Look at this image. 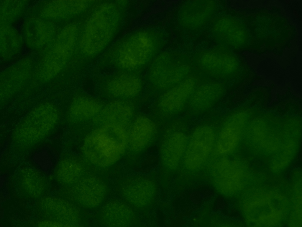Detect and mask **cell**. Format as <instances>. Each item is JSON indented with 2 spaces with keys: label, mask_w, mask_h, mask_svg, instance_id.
Instances as JSON below:
<instances>
[{
  "label": "cell",
  "mask_w": 302,
  "mask_h": 227,
  "mask_svg": "<svg viewBox=\"0 0 302 227\" xmlns=\"http://www.w3.org/2000/svg\"><path fill=\"white\" fill-rule=\"evenodd\" d=\"M16 182L20 193L29 199H40L49 189L47 178L39 170L31 167H24L18 171Z\"/></svg>",
  "instance_id": "obj_24"
},
{
  "label": "cell",
  "mask_w": 302,
  "mask_h": 227,
  "mask_svg": "<svg viewBox=\"0 0 302 227\" xmlns=\"http://www.w3.org/2000/svg\"><path fill=\"white\" fill-rule=\"evenodd\" d=\"M58 27L51 21L27 14L20 29L25 48L41 57L54 43L60 30Z\"/></svg>",
  "instance_id": "obj_7"
},
{
  "label": "cell",
  "mask_w": 302,
  "mask_h": 227,
  "mask_svg": "<svg viewBox=\"0 0 302 227\" xmlns=\"http://www.w3.org/2000/svg\"><path fill=\"white\" fill-rule=\"evenodd\" d=\"M127 1L119 7L113 3L100 6L89 18L80 43L82 52L88 55L101 51L109 42L120 23L122 10Z\"/></svg>",
  "instance_id": "obj_4"
},
{
  "label": "cell",
  "mask_w": 302,
  "mask_h": 227,
  "mask_svg": "<svg viewBox=\"0 0 302 227\" xmlns=\"http://www.w3.org/2000/svg\"><path fill=\"white\" fill-rule=\"evenodd\" d=\"M217 9V4L214 0L188 1L180 10L179 23L185 30L192 31L198 30L208 23Z\"/></svg>",
  "instance_id": "obj_16"
},
{
  "label": "cell",
  "mask_w": 302,
  "mask_h": 227,
  "mask_svg": "<svg viewBox=\"0 0 302 227\" xmlns=\"http://www.w3.org/2000/svg\"><path fill=\"white\" fill-rule=\"evenodd\" d=\"M0 55L3 61H9L22 52L25 48L20 31L15 26L0 25Z\"/></svg>",
  "instance_id": "obj_27"
},
{
  "label": "cell",
  "mask_w": 302,
  "mask_h": 227,
  "mask_svg": "<svg viewBox=\"0 0 302 227\" xmlns=\"http://www.w3.org/2000/svg\"><path fill=\"white\" fill-rule=\"evenodd\" d=\"M197 84L196 78L189 76L171 87L160 98L159 108L166 114L180 112L187 105L189 97Z\"/></svg>",
  "instance_id": "obj_20"
},
{
  "label": "cell",
  "mask_w": 302,
  "mask_h": 227,
  "mask_svg": "<svg viewBox=\"0 0 302 227\" xmlns=\"http://www.w3.org/2000/svg\"><path fill=\"white\" fill-rule=\"evenodd\" d=\"M37 208L44 220L58 222L63 227L77 226L80 221V214L78 208L63 199L43 197L39 200Z\"/></svg>",
  "instance_id": "obj_15"
},
{
  "label": "cell",
  "mask_w": 302,
  "mask_h": 227,
  "mask_svg": "<svg viewBox=\"0 0 302 227\" xmlns=\"http://www.w3.org/2000/svg\"><path fill=\"white\" fill-rule=\"evenodd\" d=\"M83 170L79 162L73 159L64 158L58 163L54 172V177L61 184L71 186L82 178Z\"/></svg>",
  "instance_id": "obj_30"
},
{
  "label": "cell",
  "mask_w": 302,
  "mask_h": 227,
  "mask_svg": "<svg viewBox=\"0 0 302 227\" xmlns=\"http://www.w3.org/2000/svg\"><path fill=\"white\" fill-rule=\"evenodd\" d=\"M166 41L165 35L155 30H141L131 33L119 45L117 57L119 66L132 72L144 68L155 58Z\"/></svg>",
  "instance_id": "obj_2"
},
{
  "label": "cell",
  "mask_w": 302,
  "mask_h": 227,
  "mask_svg": "<svg viewBox=\"0 0 302 227\" xmlns=\"http://www.w3.org/2000/svg\"><path fill=\"white\" fill-rule=\"evenodd\" d=\"M71 186L70 194L72 198L79 205L88 209L100 205L108 191L105 182L95 176L82 177Z\"/></svg>",
  "instance_id": "obj_17"
},
{
  "label": "cell",
  "mask_w": 302,
  "mask_h": 227,
  "mask_svg": "<svg viewBox=\"0 0 302 227\" xmlns=\"http://www.w3.org/2000/svg\"><path fill=\"white\" fill-rule=\"evenodd\" d=\"M39 227H63L61 224L54 221L44 220L38 224Z\"/></svg>",
  "instance_id": "obj_33"
},
{
  "label": "cell",
  "mask_w": 302,
  "mask_h": 227,
  "mask_svg": "<svg viewBox=\"0 0 302 227\" xmlns=\"http://www.w3.org/2000/svg\"><path fill=\"white\" fill-rule=\"evenodd\" d=\"M78 33L74 24H69L60 29L53 44L40 59L41 67L46 74L55 76L65 67L73 52Z\"/></svg>",
  "instance_id": "obj_8"
},
{
  "label": "cell",
  "mask_w": 302,
  "mask_h": 227,
  "mask_svg": "<svg viewBox=\"0 0 302 227\" xmlns=\"http://www.w3.org/2000/svg\"><path fill=\"white\" fill-rule=\"evenodd\" d=\"M212 170L216 185L223 192H233L241 187L242 171L235 160L223 156L215 161Z\"/></svg>",
  "instance_id": "obj_21"
},
{
  "label": "cell",
  "mask_w": 302,
  "mask_h": 227,
  "mask_svg": "<svg viewBox=\"0 0 302 227\" xmlns=\"http://www.w3.org/2000/svg\"><path fill=\"white\" fill-rule=\"evenodd\" d=\"M188 139L180 132L170 134L163 142L161 148V158L163 166L168 171L165 184L170 179L171 172L178 168L186 148Z\"/></svg>",
  "instance_id": "obj_23"
},
{
  "label": "cell",
  "mask_w": 302,
  "mask_h": 227,
  "mask_svg": "<svg viewBox=\"0 0 302 227\" xmlns=\"http://www.w3.org/2000/svg\"><path fill=\"white\" fill-rule=\"evenodd\" d=\"M247 26L236 17L221 16L213 22L211 34L219 45L231 50H241L251 45L252 37Z\"/></svg>",
  "instance_id": "obj_10"
},
{
  "label": "cell",
  "mask_w": 302,
  "mask_h": 227,
  "mask_svg": "<svg viewBox=\"0 0 302 227\" xmlns=\"http://www.w3.org/2000/svg\"><path fill=\"white\" fill-rule=\"evenodd\" d=\"M102 223L109 227L139 226L141 225L136 211L125 201L114 200L106 203L100 213Z\"/></svg>",
  "instance_id": "obj_18"
},
{
  "label": "cell",
  "mask_w": 302,
  "mask_h": 227,
  "mask_svg": "<svg viewBox=\"0 0 302 227\" xmlns=\"http://www.w3.org/2000/svg\"><path fill=\"white\" fill-rule=\"evenodd\" d=\"M244 119V114L237 112L225 119L217 139L216 147L219 154L229 153L236 147L241 138Z\"/></svg>",
  "instance_id": "obj_25"
},
{
  "label": "cell",
  "mask_w": 302,
  "mask_h": 227,
  "mask_svg": "<svg viewBox=\"0 0 302 227\" xmlns=\"http://www.w3.org/2000/svg\"><path fill=\"white\" fill-rule=\"evenodd\" d=\"M215 141V132L211 127L202 125L195 129L188 139L183 157L186 167L193 170L202 166L211 154Z\"/></svg>",
  "instance_id": "obj_13"
},
{
  "label": "cell",
  "mask_w": 302,
  "mask_h": 227,
  "mask_svg": "<svg viewBox=\"0 0 302 227\" xmlns=\"http://www.w3.org/2000/svg\"><path fill=\"white\" fill-rule=\"evenodd\" d=\"M121 196L124 201L136 211L146 212L155 201L158 186L153 178L134 175L125 178L120 187Z\"/></svg>",
  "instance_id": "obj_9"
},
{
  "label": "cell",
  "mask_w": 302,
  "mask_h": 227,
  "mask_svg": "<svg viewBox=\"0 0 302 227\" xmlns=\"http://www.w3.org/2000/svg\"><path fill=\"white\" fill-rule=\"evenodd\" d=\"M192 69L211 80H230L239 72V59L230 49L219 45L196 53L191 59Z\"/></svg>",
  "instance_id": "obj_5"
},
{
  "label": "cell",
  "mask_w": 302,
  "mask_h": 227,
  "mask_svg": "<svg viewBox=\"0 0 302 227\" xmlns=\"http://www.w3.org/2000/svg\"><path fill=\"white\" fill-rule=\"evenodd\" d=\"M100 103L93 99L79 96L73 101L69 110L72 120L81 121L94 117L102 109Z\"/></svg>",
  "instance_id": "obj_31"
},
{
  "label": "cell",
  "mask_w": 302,
  "mask_h": 227,
  "mask_svg": "<svg viewBox=\"0 0 302 227\" xmlns=\"http://www.w3.org/2000/svg\"><path fill=\"white\" fill-rule=\"evenodd\" d=\"M155 132V125L151 119L144 116L137 117L127 132L128 147L133 152H140L150 143Z\"/></svg>",
  "instance_id": "obj_26"
},
{
  "label": "cell",
  "mask_w": 302,
  "mask_h": 227,
  "mask_svg": "<svg viewBox=\"0 0 302 227\" xmlns=\"http://www.w3.org/2000/svg\"><path fill=\"white\" fill-rule=\"evenodd\" d=\"M31 160L37 169L48 175L54 172L58 163L55 150L47 145L35 151L31 156Z\"/></svg>",
  "instance_id": "obj_32"
},
{
  "label": "cell",
  "mask_w": 302,
  "mask_h": 227,
  "mask_svg": "<svg viewBox=\"0 0 302 227\" xmlns=\"http://www.w3.org/2000/svg\"><path fill=\"white\" fill-rule=\"evenodd\" d=\"M134 109L132 105L125 101L109 103L102 108L93 118L96 124L100 125H114L127 131L132 122Z\"/></svg>",
  "instance_id": "obj_22"
},
{
  "label": "cell",
  "mask_w": 302,
  "mask_h": 227,
  "mask_svg": "<svg viewBox=\"0 0 302 227\" xmlns=\"http://www.w3.org/2000/svg\"><path fill=\"white\" fill-rule=\"evenodd\" d=\"M93 1H40L30 6L27 14L51 21L58 25L61 21L85 10Z\"/></svg>",
  "instance_id": "obj_12"
},
{
  "label": "cell",
  "mask_w": 302,
  "mask_h": 227,
  "mask_svg": "<svg viewBox=\"0 0 302 227\" xmlns=\"http://www.w3.org/2000/svg\"><path fill=\"white\" fill-rule=\"evenodd\" d=\"M59 118L58 110L53 104L45 103L36 106L14 129L11 138L13 149L20 154L30 150L52 134Z\"/></svg>",
  "instance_id": "obj_1"
},
{
  "label": "cell",
  "mask_w": 302,
  "mask_h": 227,
  "mask_svg": "<svg viewBox=\"0 0 302 227\" xmlns=\"http://www.w3.org/2000/svg\"><path fill=\"white\" fill-rule=\"evenodd\" d=\"M225 91V86L221 82L209 80L197 83L189 97L187 105L195 112L205 111L219 102Z\"/></svg>",
  "instance_id": "obj_19"
},
{
  "label": "cell",
  "mask_w": 302,
  "mask_h": 227,
  "mask_svg": "<svg viewBox=\"0 0 302 227\" xmlns=\"http://www.w3.org/2000/svg\"><path fill=\"white\" fill-rule=\"evenodd\" d=\"M34 61L25 56L4 70L0 76V101L4 102L21 90L27 82L32 73Z\"/></svg>",
  "instance_id": "obj_14"
},
{
  "label": "cell",
  "mask_w": 302,
  "mask_h": 227,
  "mask_svg": "<svg viewBox=\"0 0 302 227\" xmlns=\"http://www.w3.org/2000/svg\"><path fill=\"white\" fill-rule=\"evenodd\" d=\"M30 6L28 0H1L0 25L15 26L22 22Z\"/></svg>",
  "instance_id": "obj_29"
},
{
  "label": "cell",
  "mask_w": 302,
  "mask_h": 227,
  "mask_svg": "<svg viewBox=\"0 0 302 227\" xmlns=\"http://www.w3.org/2000/svg\"><path fill=\"white\" fill-rule=\"evenodd\" d=\"M191 59L179 52H164L157 56L151 65L149 77L152 83L161 89L172 87L189 76Z\"/></svg>",
  "instance_id": "obj_6"
},
{
  "label": "cell",
  "mask_w": 302,
  "mask_h": 227,
  "mask_svg": "<svg viewBox=\"0 0 302 227\" xmlns=\"http://www.w3.org/2000/svg\"><path fill=\"white\" fill-rule=\"evenodd\" d=\"M285 201L278 194L255 196L245 205L247 219L257 225H273L282 218L285 208Z\"/></svg>",
  "instance_id": "obj_11"
},
{
  "label": "cell",
  "mask_w": 302,
  "mask_h": 227,
  "mask_svg": "<svg viewBox=\"0 0 302 227\" xmlns=\"http://www.w3.org/2000/svg\"><path fill=\"white\" fill-rule=\"evenodd\" d=\"M128 131L114 125H105L90 132L83 146V153L92 164L110 166L123 156L127 145Z\"/></svg>",
  "instance_id": "obj_3"
},
{
  "label": "cell",
  "mask_w": 302,
  "mask_h": 227,
  "mask_svg": "<svg viewBox=\"0 0 302 227\" xmlns=\"http://www.w3.org/2000/svg\"><path fill=\"white\" fill-rule=\"evenodd\" d=\"M142 82L139 76L134 72L120 74L108 83L107 88L114 96L126 98L136 97L141 92Z\"/></svg>",
  "instance_id": "obj_28"
}]
</instances>
